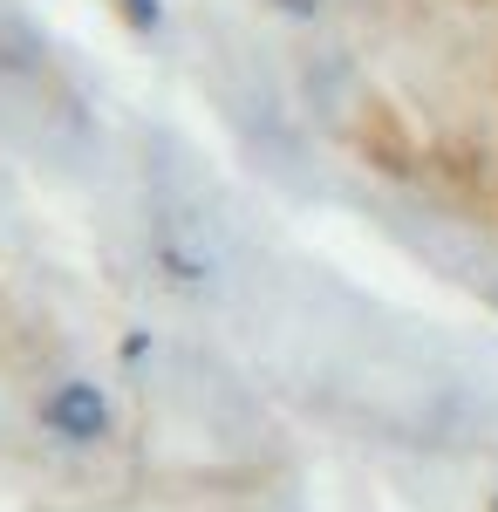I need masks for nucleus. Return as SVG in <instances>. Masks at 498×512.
Returning <instances> with one entry per match:
<instances>
[{
    "mask_svg": "<svg viewBox=\"0 0 498 512\" xmlns=\"http://www.w3.org/2000/svg\"><path fill=\"white\" fill-rule=\"evenodd\" d=\"M41 424L62 444H103L110 437V396L96 383H55L41 396Z\"/></svg>",
    "mask_w": 498,
    "mask_h": 512,
    "instance_id": "obj_1",
    "label": "nucleus"
},
{
    "mask_svg": "<svg viewBox=\"0 0 498 512\" xmlns=\"http://www.w3.org/2000/svg\"><path fill=\"white\" fill-rule=\"evenodd\" d=\"M151 246H157V267L178 280V287H205L212 267H219V260H212V246H205V233H198L192 219H178V212H171V219H157Z\"/></svg>",
    "mask_w": 498,
    "mask_h": 512,
    "instance_id": "obj_2",
    "label": "nucleus"
},
{
    "mask_svg": "<svg viewBox=\"0 0 498 512\" xmlns=\"http://www.w3.org/2000/svg\"><path fill=\"white\" fill-rule=\"evenodd\" d=\"M123 14H130L137 28H157V0H123Z\"/></svg>",
    "mask_w": 498,
    "mask_h": 512,
    "instance_id": "obj_3",
    "label": "nucleus"
},
{
    "mask_svg": "<svg viewBox=\"0 0 498 512\" xmlns=\"http://www.w3.org/2000/svg\"><path fill=\"white\" fill-rule=\"evenodd\" d=\"M280 7H287V14H314V0H280Z\"/></svg>",
    "mask_w": 498,
    "mask_h": 512,
    "instance_id": "obj_4",
    "label": "nucleus"
}]
</instances>
